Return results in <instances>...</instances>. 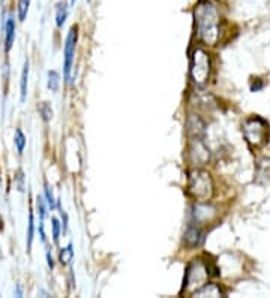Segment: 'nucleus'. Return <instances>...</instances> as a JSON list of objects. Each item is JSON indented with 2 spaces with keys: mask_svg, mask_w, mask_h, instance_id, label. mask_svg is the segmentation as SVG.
I'll use <instances>...</instances> for the list:
<instances>
[{
  "mask_svg": "<svg viewBox=\"0 0 270 298\" xmlns=\"http://www.w3.org/2000/svg\"><path fill=\"white\" fill-rule=\"evenodd\" d=\"M197 38L206 45H215L219 38V14L209 0H201L194 9Z\"/></svg>",
  "mask_w": 270,
  "mask_h": 298,
  "instance_id": "1",
  "label": "nucleus"
},
{
  "mask_svg": "<svg viewBox=\"0 0 270 298\" xmlns=\"http://www.w3.org/2000/svg\"><path fill=\"white\" fill-rule=\"evenodd\" d=\"M15 297H23V291H21V286H20V285L17 286V291H15Z\"/></svg>",
  "mask_w": 270,
  "mask_h": 298,
  "instance_id": "24",
  "label": "nucleus"
},
{
  "mask_svg": "<svg viewBox=\"0 0 270 298\" xmlns=\"http://www.w3.org/2000/svg\"><path fill=\"white\" fill-rule=\"evenodd\" d=\"M203 241H204V234L201 232V229H198V227H195V226L188 227L185 235H183V242H185L186 247H189V249L198 247Z\"/></svg>",
  "mask_w": 270,
  "mask_h": 298,
  "instance_id": "7",
  "label": "nucleus"
},
{
  "mask_svg": "<svg viewBox=\"0 0 270 298\" xmlns=\"http://www.w3.org/2000/svg\"><path fill=\"white\" fill-rule=\"evenodd\" d=\"M87 2H92V0H87Z\"/></svg>",
  "mask_w": 270,
  "mask_h": 298,
  "instance_id": "26",
  "label": "nucleus"
},
{
  "mask_svg": "<svg viewBox=\"0 0 270 298\" xmlns=\"http://www.w3.org/2000/svg\"><path fill=\"white\" fill-rule=\"evenodd\" d=\"M188 193L197 202H209L213 196V181L210 175L201 169L189 172Z\"/></svg>",
  "mask_w": 270,
  "mask_h": 298,
  "instance_id": "2",
  "label": "nucleus"
},
{
  "mask_svg": "<svg viewBox=\"0 0 270 298\" xmlns=\"http://www.w3.org/2000/svg\"><path fill=\"white\" fill-rule=\"evenodd\" d=\"M192 294H194V297H206V295H209V297H221L222 295L219 286H216L213 283L203 285V286H200V289H195Z\"/></svg>",
  "mask_w": 270,
  "mask_h": 298,
  "instance_id": "10",
  "label": "nucleus"
},
{
  "mask_svg": "<svg viewBox=\"0 0 270 298\" xmlns=\"http://www.w3.org/2000/svg\"><path fill=\"white\" fill-rule=\"evenodd\" d=\"M47 262H48L50 270H53V268H54V260H53V256H51V253H50V249L47 250Z\"/></svg>",
  "mask_w": 270,
  "mask_h": 298,
  "instance_id": "22",
  "label": "nucleus"
},
{
  "mask_svg": "<svg viewBox=\"0 0 270 298\" xmlns=\"http://www.w3.org/2000/svg\"><path fill=\"white\" fill-rule=\"evenodd\" d=\"M33 235H35V221H33V214L30 213V216H29V224H27V252H30V249H32Z\"/></svg>",
  "mask_w": 270,
  "mask_h": 298,
  "instance_id": "17",
  "label": "nucleus"
},
{
  "mask_svg": "<svg viewBox=\"0 0 270 298\" xmlns=\"http://www.w3.org/2000/svg\"><path fill=\"white\" fill-rule=\"evenodd\" d=\"M26 142H27V140H26L24 133L20 128H17L15 130V136H14V145H15L18 154H23V151L26 148Z\"/></svg>",
  "mask_w": 270,
  "mask_h": 298,
  "instance_id": "14",
  "label": "nucleus"
},
{
  "mask_svg": "<svg viewBox=\"0 0 270 298\" xmlns=\"http://www.w3.org/2000/svg\"><path fill=\"white\" fill-rule=\"evenodd\" d=\"M206 267V264L203 262H192V264L188 267L186 270V276H185V286L183 291H188L189 288H197V286H203V282L206 280V277L209 276V271H201Z\"/></svg>",
  "mask_w": 270,
  "mask_h": 298,
  "instance_id": "5",
  "label": "nucleus"
},
{
  "mask_svg": "<svg viewBox=\"0 0 270 298\" xmlns=\"http://www.w3.org/2000/svg\"><path fill=\"white\" fill-rule=\"evenodd\" d=\"M38 110H39V113H41V116H42V119H44L45 122H50V120L53 119V116H54L53 107H51V104H50L48 101L39 102Z\"/></svg>",
  "mask_w": 270,
  "mask_h": 298,
  "instance_id": "15",
  "label": "nucleus"
},
{
  "mask_svg": "<svg viewBox=\"0 0 270 298\" xmlns=\"http://www.w3.org/2000/svg\"><path fill=\"white\" fill-rule=\"evenodd\" d=\"M51 227H53V241H54V244H57L59 238H60V232H62V224L57 219H53Z\"/></svg>",
  "mask_w": 270,
  "mask_h": 298,
  "instance_id": "19",
  "label": "nucleus"
},
{
  "mask_svg": "<svg viewBox=\"0 0 270 298\" xmlns=\"http://www.w3.org/2000/svg\"><path fill=\"white\" fill-rule=\"evenodd\" d=\"M66 19H68V5L65 2H60L57 3V8H56V26L62 27Z\"/></svg>",
  "mask_w": 270,
  "mask_h": 298,
  "instance_id": "11",
  "label": "nucleus"
},
{
  "mask_svg": "<svg viewBox=\"0 0 270 298\" xmlns=\"http://www.w3.org/2000/svg\"><path fill=\"white\" fill-rule=\"evenodd\" d=\"M30 8V0H18V20L24 21L29 14Z\"/></svg>",
  "mask_w": 270,
  "mask_h": 298,
  "instance_id": "16",
  "label": "nucleus"
},
{
  "mask_svg": "<svg viewBox=\"0 0 270 298\" xmlns=\"http://www.w3.org/2000/svg\"><path fill=\"white\" fill-rule=\"evenodd\" d=\"M47 86L51 92H57L60 87V76L57 71H48V81Z\"/></svg>",
  "mask_w": 270,
  "mask_h": 298,
  "instance_id": "13",
  "label": "nucleus"
},
{
  "mask_svg": "<svg viewBox=\"0 0 270 298\" xmlns=\"http://www.w3.org/2000/svg\"><path fill=\"white\" fill-rule=\"evenodd\" d=\"M15 185H17L18 191H24V173L21 169L15 173Z\"/></svg>",
  "mask_w": 270,
  "mask_h": 298,
  "instance_id": "21",
  "label": "nucleus"
},
{
  "mask_svg": "<svg viewBox=\"0 0 270 298\" xmlns=\"http://www.w3.org/2000/svg\"><path fill=\"white\" fill-rule=\"evenodd\" d=\"M45 203H47V200H44V198H41V196L36 198V208H38V213H39V217H41L42 221H44L45 214H47V206H45Z\"/></svg>",
  "mask_w": 270,
  "mask_h": 298,
  "instance_id": "20",
  "label": "nucleus"
},
{
  "mask_svg": "<svg viewBox=\"0 0 270 298\" xmlns=\"http://www.w3.org/2000/svg\"><path fill=\"white\" fill-rule=\"evenodd\" d=\"M75 5V0H71V6H74Z\"/></svg>",
  "mask_w": 270,
  "mask_h": 298,
  "instance_id": "25",
  "label": "nucleus"
},
{
  "mask_svg": "<svg viewBox=\"0 0 270 298\" xmlns=\"http://www.w3.org/2000/svg\"><path fill=\"white\" fill-rule=\"evenodd\" d=\"M39 234H41V239L45 242L47 241V237H45V232H44V221L41 220V223H39Z\"/></svg>",
  "mask_w": 270,
  "mask_h": 298,
  "instance_id": "23",
  "label": "nucleus"
},
{
  "mask_svg": "<svg viewBox=\"0 0 270 298\" xmlns=\"http://www.w3.org/2000/svg\"><path fill=\"white\" fill-rule=\"evenodd\" d=\"M44 193H45V200H47V205L50 209H54L56 208V199L53 196V191H51V187L48 185V182L44 184Z\"/></svg>",
  "mask_w": 270,
  "mask_h": 298,
  "instance_id": "18",
  "label": "nucleus"
},
{
  "mask_svg": "<svg viewBox=\"0 0 270 298\" xmlns=\"http://www.w3.org/2000/svg\"><path fill=\"white\" fill-rule=\"evenodd\" d=\"M77 26H72L68 32V37L65 41V50H63V56H65V62H63V74H65V80L71 79V69H72V63H74V56H75V47H77V40H78V32H77Z\"/></svg>",
  "mask_w": 270,
  "mask_h": 298,
  "instance_id": "4",
  "label": "nucleus"
},
{
  "mask_svg": "<svg viewBox=\"0 0 270 298\" xmlns=\"http://www.w3.org/2000/svg\"><path fill=\"white\" fill-rule=\"evenodd\" d=\"M3 30H5V50L9 51L15 41V20L12 15H9L6 19Z\"/></svg>",
  "mask_w": 270,
  "mask_h": 298,
  "instance_id": "8",
  "label": "nucleus"
},
{
  "mask_svg": "<svg viewBox=\"0 0 270 298\" xmlns=\"http://www.w3.org/2000/svg\"><path fill=\"white\" fill-rule=\"evenodd\" d=\"M29 73H30V63H29V59H26L24 66H23V73H21V80H20V99H21V102H24L27 98Z\"/></svg>",
  "mask_w": 270,
  "mask_h": 298,
  "instance_id": "9",
  "label": "nucleus"
},
{
  "mask_svg": "<svg viewBox=\"0 0 270 298\" xmlns=\"http://www.w3.org/2000/svg\"><path fill=\"white\" fill-rule=\"evenodd\" d=\"M72 259H74V249H72V244H68L65 249L60 250L59 260H60L62 265H69Z\"/></svg>",
  "mask_w": 270,
  "mask_h": 298,
  "instance_id": "12",
  "label": "nucleus"
},
{
  "mask_svg": "<svg viewBox=\"0 0 270 298\" xmlns=\"http://www.w3.org/2000/svg\"><path fill=\"white\" fill-rule=\"evenodd\" d=\"M245 134H246V139L249 143H255V145H260L264 142V136H266V124L258 119V118H254V119H249L246 124H245Z\"/></svg>",
  "mask_w": 270,
  "mask_h": 298,
  "instance_id": "6",
  "label": "nucleus"
},
{
  "mask_svg": "<svg viewBox=\"0 0 270 298\" xmlns=\"http://www.w3.org/2000/svg\"><path fill=\"white\" fill-rule=\"evenodd\" d=\"M210 56L203 48H195L191 56V80L195 86H206L210 77Z\"/></svg>",
  "mask_w": 270,
  "mask_h": 298,
  "instance_id": "3",
  "label": "nucleus"
}]
</instances>
